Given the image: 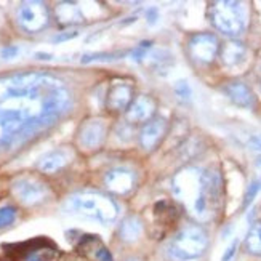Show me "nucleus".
<instances>
[{"label":"nucleus","instance_id":"12","mask_svg":"<svg viewBox=\"0 0 261 261\" xmlns=\"http://www.w3.org/2000/svg\"><path fill=\"white\" fill-rule=\"evenodd\" d=\"M108 133V125L103 119H90L81 127L79 132V143L85 149H96L103 144Z\"/></svg>","mask_w":261,"mask_h":261},{"label":"nucleus","instance_id":"34","mask_svg":"<svg viewBox=\"0 0 261 261\" xmlns=\"http://www.w3.org/2000/svg\"><path fill=\"white\" fill-rule=\"evenodd\" d=\"M36 56L39 60H51V55H47V53H37Z\"/></svg>","mask_w":261,"mask_h":261},{"label":"nucleus","instance_id":"3","mask_svg":"<svg viewBox=\"0 0 261 261\" xmlns=\"http://www.w3.org/2000/svg\"><path fill=\"white\" fill-rule=\"evenodd\" d=\"M64 212L108 224L116 221L119 215V207L106 194H101V192L95 191H85L67 197L64 203Z\"/></svg>","mask_w":261,"mask_h":261},{"label":"nucleus","instance_id":"9","mask_svg":"<svg viewBox=\"0 0 261 261\" xmlns=\"http://www.w3.org/2000/svg\"><path fill=\"white\" fill-rule=\"evenodd\" d=\"M168 135V122L164 117H154L146 122L140 132V144L144 151L157 149Z\"/></svg>","mask_w":261,"mask_h":261},{"label":"nucleus","instance_id":"30","mask_svg":"<svg viewBox=\"0 0 261 261\" xmlns=\"http://www.w3.org/2000/svg\"><path fill=\"white\" fill-rule=\"evenodd\" d=\"M248 147L253 151H261V135H253L250 140H248Z\"/></svg>","mask_w":261,"mask_h":261},{"label":"nucleus","instance_id":"20","mask_svg":"<svg viewBox=\"0 0 261 261\" xmlns=\"http://www.w3.org/2000/svg\"><path fill=\"white\" fill-rule=\"evenodd\" d=\"M245 248L248 253L261 256V221L255 223L245 237Z\"/></svg>","mask_w":261,"mask_h":261},{"label":"nucleus","instance_id":"25","mask_svg":"<svg viewBox=\"0 0 261 261\" xmlns=\"http://www.w3.org/2000/svg\"><path fill=\"white\" fill-rule=\"evenodd\" d=\"M259 186H261L259 181H253V183L247 188L245 196H244V202H242V208H244V210L252 205V202L255 200V197H256V194H258V191H259Z\"/></svg>","mask_w":261,"mask_h":261},{"label":"nucleus","instance_id":"27","mask_svg":"<svg viewBox=\"0 0 261 261\" xmlns=\"http://www.w3.org/2000/svg\"><path fill=\"white\" fill-rule=\"evenodd\" d=\"M95 258H96V261H114L111 252L108 250L106 247H103V245H99L95 250Z\"/></svg>","mask_w":261,"mask_h":261},{"label":"nucleus","instance_id":"8","mask_svg":"<svg viewBox=\"0 0 261 261\" xmlns=\"http://www.w3.org/2000/svg\"><path fill=\"white\" fill-rule=\"evenodd\" d=\"M11 189H13L16 199L24 205H37L48 196L47 185L37 178H19L13 183Z\"/></svg>","mask_w":261,"mask_h":261},{"label":"nucleus","instance_id":"15","mask_svg":"<svg viewBox=\"0 0 261 261\" xmlns=\"http://www.w3.org/2000/svg\"><path fill=\"white\" fill-rule=\"evenodd\" d=\"M224 93L236 106H239V108L250 109L255 105V95L250 90V87H248L247 84H244V82L236 81V82L226 84Z\"/></svg>","mask_w":261,"mask_h":261},{"label":"nucleus","instance_id":"24","mask_svg":"<svg viewBox=\"0 0 261 261\" xmlns=\"http://www.w3.org/2000/svg\"><path fill=\"white\" fill-rule=\"evenodd\" d=\"M16 220V208L11 205L0 207V229L8 228L10 224H13Z\"/></svg>","mask_w":261,"mask_h":261},{"label":"nucleus","instance_id":"31","mask_svg":"<svg viewBox=\"0 0 261 261\" xmlns=\"http://www.w3.org/2000/svg\"><path fill=\"white\" fill-rule=\"evenodd\" d=\"M18 53H19V50L16 47H10V48L2 50V58L4 60H11V58H15Z\"/></svg>","mask_w":261,"mask_h":261},{"label":"nucleus","instance_id":"5","mask_svg":"<svg viewBox=\"0 0 261 261\" xmlns=\"http://www.w3.org/2000/svg\"><path fill=\"white\" fill-rule=\"evenodd\" d=\"M213 26L228 37L241 36L245 29V10L242 4L232 0H220L210 8Z\"/></svg>","mask_w":261,"mask_h":261},{"label":"nucleus","instance_id":"32","mask_svg":"<svg viewBox=\"0 0 261 261\" xmlns=\"http://www.w3.org/2000/svg\"><path fill=\"white\" fill-rule=\"evenodd\" d=\"M155 21H157V10L151 8L149 11H147V22H149V24H154Z\"/></svg>","mask_w":261,"mask_h":261},{"label":"nucleus","instance_id":"2","mask_svg":"<svg viewBox=\"0 0 261 261\" xmlns=\"http://www.w3.org/2000/svg\"><path fill=\"white\" fill-rule=\"evenodd\" d=\"M220 176L197 167H185L173 176L175 197L200 221H207L215 213L220 199Z\"/></svg>","mask_w":261,"mask_h":261},{"label":"nucleus","instance_id":"13","mask_svg":"<svg viewBox=\"0 0 261 261\" xmlns=\"http://www.w3.org/2000/svg\"><path fill=\"white\" fill-rule=\"evenodd\" d=\"M133 99H135L133 87L125 82H117L109 88L106 96V106L112 112H123L128 109Z\"/></svg>","mask_w":261,"mask_h":261},{"label":"nucleus","instance_id":"22","mask_svg":"<svg viewBox=\"0 0 261 261\" xmlns=\"http://www.w3.org/2000/svg\"><path fill=\"white\" fill-rule=\"evenodd\" d=\"M173 92L176 95V98L179 101H183V103H189L191 98H192V90H191V85L188 81H176L175 85H173Z\"/></svg>","mask_w":261,"mask_h":261},{"label":"nucleus","instance_id":"21","mask_svg":"<svg viewBox=\"0 0 261 261\" xmlns=\"http://www.w3.org/2000/svg\"><path fill=\"white\" fill-rule=\"evenodd\" d=\"M154 215L159 223H168L176 218V208L170 202H157L154 207Z\"/></svg>","mask_w":261,"mask_h":261},{"label":"nucleus","instance_id":"18","mask_svg":"<svg viewBox=\"0 0 261 261\" xmlns=\"http://www.w3.org/2000/svg\"><path fill=\"white\" fill-rule=\"evenodd\" d=\"M56 16H58V21L63 22V24H72V22H81L84 19L81 8H79L75 4H60L58 8H56Z\"/></svg>","mask_w":261,"mask_h":261},{"label":"nucleus","instance_id":"19","mask_svg":"<svg viewBox=\"0 0 261 261\" xmlns=\"http://www.w3.org/2000/svg\"><path fill=\"white\" fill-rule=\"evenodd\" d=\"M146 60H147V66H151L157 72H162V71L167 72L168 67L172 66V55L167 50H154L147 55Z\"/></svg>","mask_w":261,"mask_h":261},{"label":"nucleus","instance_id":"36","mask_svg":"<svg viewBox=\"0 0 261 261\" xmlns=\"http://www.w3.org/2000/svg\"><path fill=\"white\" fill-rule=\"evenodd\" d=\"M127 261H140V259H136V258H128Z\"/></svg>","mask_w":261,"mask_h":261},{"label":"nucleus","instance_id":"10","mask_svg":"<svg viewBox=\"0 0 261 261\" xmlns=\"http://www.w3.org/2000/svg\"><path fill=\"white\" fill-rule=\"evenodd\" d=\"M106 188L117 196H127L136 186V175L130 168L116 167L111 168L105 176Z\"/></svg>","mask_w":261,"mask_h":261},{"label":"nucleus","instance_id":"16","mask_svg":"<svg viewBox=\"0 0 261 261\" xmlns=\"http://www.w3.org/2000/svg\"><path fill=\"white\" fill-rule=\"evenodd\" d=\"M220 56H221V61L226 66L236 67V66H241L245 61L247 48L239 40H229L220 48Z\"/></svg>","mask_w":261,"mask_h":261},{"label":"nucleus","instance_id":"17","mask_svg":"<svg viewBox=\"0 0 261 261\" xmlns=\"http://www.w3.org/2000/svg\"><path fill=\"white\" fill-rule=\"evenodd\" d=\"M119 232H120V237L125 242H133L141 236L143 224H141L138 217H128V218H125L122 221Z\"/></svg>","mask_w":261,"mask_h":261},{"label":"nucleus","instance_id":"26","mask_svg":"<svg viewBox=\"0 0 261 261\" xmlns=\"http://www.w3.org/2000/svg\"><path fill=\"white\" fill-rule=\"evenodd\" d=\"M151 42H141L138 47L135 48V51L132 53V60L133 61H143L144 58H147V55L151 53Z\"/></svg>","mask_w":261,"mask_h":261},{"label":"nucleus","instance_id":"28","mask_svg":"<svg viewBox=\"0 0 261 261\" xmlns=\"http://www.w3.org/2000/svg\"><path fill=\"white\" fill-rule=\"evenodd\" d=\"M237 247H239V242H237V241H232V244H231L228 248H226V252H224V255H223L221 261H231V259H232V256L236 255Z\"/></svg>","mask_w":261,"mask_h":261},{"label":"nucleus","instance_id":"29","mask_svg":"<svg viewBox=\"0 0 261 261\" xmlns=\"http://www.w3.org/2000/svg\"><path fill=\"white\" fill-rule=\"evenodd\" d=\"M79 36L77 31H72V32H64V34H60V36H55L53 37V42H64V40H71L74 37Z\"/></svg>","mask_w":261,"mask_h":261},{"label":"nucleus","instance_id":"1","mask_svg":"<svg viewBox=\"0 0 261 261\" xmlns=\"http://www.w3.org/2000/svg\"><path fill=\"white\" fill-rule=\"evenodd\" d=\"M69 93L48 74L24 72L0 79V144H11L60 117Z\"/></svg>","mask_w":261,"mask_h":261},{"label":"nucleus","instance_id":"4","mask_svg":"<svg viewBox=\"0 0 261 261\" xmlns=\"http://www.w3.org/2000/svg\"><path fill=\"white\" fill-rule=\"evenodd\" d=\"M208 247V236L205 229L197 224H188L179 229L170 242V253L176 259L191 261L205 253Z\"/></svg>","mask_w":261,"mask_h":261},{"label":"nucleus","instance_id":"7","mask_svg":"<svg viewBox=\"0 0 261 261\" xmlns=\"http://www.w3.org/2000/svg\"><path fill=\"white\" fill-rule=\"evenodd\" d=\"M188 53L194 61L200 64H210L220 53V42L217 36L208 32H200L192 36L188 42Z\"/></svg>","mask_w":261,"mask_h":261},{"label":"nucleus","instance_id":"35","mask_svg":"<svg viewBox=\"0 0 261 261\" xmlns=\"http://www.w3.org/2000/svg\"><path fill=\"white\" fill-rule=\"evenodd\" d=\"M256 165H258V167H261V157L258 159V162H256Z\"/></svg>","mask_w":261,"mask_h":261},{"label":"nucleus","instance_id":"11","mask_svg":"<svg viewBox=\"0 0 261 261\" xmlns=\"http://www.w3.org/2000/svg\"><path fill=\"white\" fill-rule=\"evenodd\" d=\"M157 111L155 99L149 95H138L135 96L132 105L125 111V119L128 123H146L154 119Z\"/></svg>","mask_w":261,"mask_h":261},{"label":"nucleus","instance_id":"14","mask_svg":"<svg viewBox=\"0 0 261 261\" xmlns=\"http://www.w3.org/2000/svg\"><path fill=\"white\" fill-rule=\"evenodd\" d=\"M72 157L74 154L71 149H67V147H58V149L45 154L39 161L37 167L43 173H55L69 164L72 161Z\"/></svg>","mask_w":261,"mask_h":261},{"label":"nucleus","instance_id":"33","mask_svg":"<svg viewBox=\"0 0 261 261\" xmlns=\"http://www.w3.org/2000/svg\"><path fill=\"white\" fill-rule=\"evenodd\" d=\"M28 261H48V259H45L42 255H39V253H34V255H31L29 258H28Z\"/></svg>","mask_w":261,"mask_h":261},{"label":"nucleus","instance_id":"23","mask_svg":"<svg viewBox=\"0 0 261 261\" xmlns=\"http://www.w3.org/2000/svg\"><path fill=\"white\" fill-rule=\"evenodd\" d=\"M123 55H125L123 51H119V53H90V55H85L81 61L84 64L93 63V61H112V60H119Z\"/></svg>","mask_w":261,"mask_h":261},{"label":"nucleus","instance_id":"6","mask_svg":"<svg viewBox=\"0 0 261 261\" xmlns=\"http://www.w3.org/2000/svg\"><path fill=\"white\" fill-rule=\"evenodd\" d=\"M18 24L29 34H36L48 26L50 13L42 2H22L16 11Z\"/></svg>","mask_w":261,"mask_h":261}]
</instances>
